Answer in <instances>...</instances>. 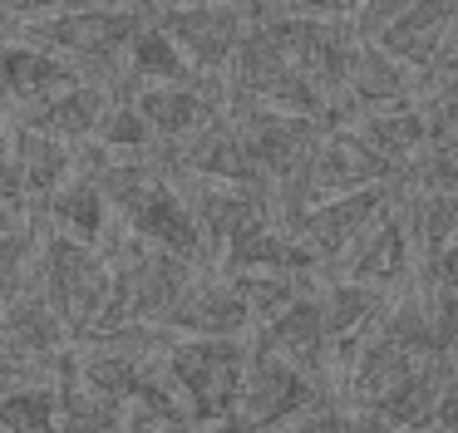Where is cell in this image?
<instances>
[{
	"label": "cell",
	"mask_w": 458,
	"mask_h": 433,
	"mask_svg": "<svg viewBox=\"0 0 458 433\" xmlns=\"http://www.w3.org/2000/svg\"><path fill=\"white\" fill-rule=\"evenodd\" d=\"M35 291L55 305L74 344H89L109 310L114 256L104 246H84L74 236L50 232L40 246V266H35Z\"/></svg>",
	"instance_id": "1"
},
{
	"label": "cell",
	"mask_w": 458,
	"mask_h": 433,
	"mask_svg": "<svg viewBox=\"0 0 458 433\" xmlns=\"http://www.w3.org/2000/svg\"><path fill=\"white\" fill-rule=\"evenodd\" d=\"M251 369V340H173L168 374L188 399L202 433H217L242 399Z\"/></svg>",
	"instance_id": "2"
},
{
	"label": "cell",
	"mask_w": 458,
	"mask_h": 433,
	"mask_svg": "<svg viewBox=\"0 0 458 433\" xmlns=\"http://www.w3.org/2000/svg\"><path fill=\"white\" fill-rule=\"evenodd\" d=\"M326 403L330 399L316 379H306L286 360L251 344V369H247V384H242V399L217 433H276L286 423L306 419V413L326 409Z\"/></svg>",
	"instance_id": "3"
},
{
	"label": "cell",
	"mask_w": 458,
	"mask_h": 433,
	"mask_svg": "<svg viewBox=\"0 0 458 433\" xmlns=\"http://www.w3.org/2000/svg\"><path fill=\"white\" fill-rule=\"evenodd\" d=\"M227 114L237 118L242 143H247L251 163L261 167V177H267L271 187H281L286 177H296L330 133L320 118L276 114V108H261V104H227Z\"/></svg>",
	"instance_id": "4"
},
{
	"label": "cell",
	"mask_w": 458,
	"mask_h": 433,
	"mask_svg": "<svg viewBox=\"0 0 458 433\" xmlns=\"http://www.w3.org/2000/svg\"><path fill=\"white\" fill-rule=\"evenodd\" d=\"M158 25L198 74L227 79L242 39L251 35V5H158Z\"/></svg>",
	"instance_id": "5"
},
{
	"label": "cell",
	"mask_w": 458,
	"mask_h": 433,
	"mask_svg": "<svg viewBox=\"0 0 458 433\" xmlns=\"http://www.w3.org/2000/svg\"><path fill=\"white\" fill-rule=\"evenodd\" d=\"M399 187H404V183H394V187H365V192H350V197H330V202H320L291 236H301V246L316 256L320 276H326V266H340L369 232H375V222L389 212V207H394Z\"/></svg>",
	"instance_id": "6"
},
{
	"label": "cell",
	"mask_w": 458,
	"mask_h": 433,
	"mask_svg": "<svg viewBox=\"0 0 458 433\" xmlns=\"http://www.w3.org/2000/svg\"><path fill=\"white\" fill-rule=\"evenodd\" d=\"M414 266H419V251H414L409 216H404V187H399L394 207L375 222V232L340 261L335 281H355V285H369V291H379V295H399L419 281Z\"/></svg>",
	"instance_id": "7"
},
{
	"label": "cell",
	"mask_w": 458,
	"mask_h": 433,
	"mask_svg": "<svg viewBox=\"0 0 458 433\" xmlns=\"http://www.w3.org/2000/svg\"><path fill=\"white\" fill-rule=\"evenodd\" d=\"M316 281H310V291L301 295L286 315H276L271 325H261L251 344L267 350V354H276V360H286L291 369H301L306 379H316L320 389H330V379H335V350H330V335H326V315H320Z\"/></svg>",
	"instance_id": "8"
},
{
	"label": "cell",
	"mask_w": 458,
	"mask_h": 433,
	"mask_svg": "<svg viewBox=\"0 0 458 433\" xmlns=\"http://www.w3.org/2000/svg\"><path fill=\"white\" fill-rule=\"evenodd\" d=\"M163 330H173L178 340H247V335H257V320H251V310L242 305L237 285L227 276L202 271Z\"/></svg>",
	"instance_id": "9"
},
{
	"label": "cell",
	"mask_w": 458,
	"mask_h": 433,
	"mask_svg": "<svg viewBox=\"0 0 458 433\" xmlns=\"http://www.w3.org/2000/svg\"><path fill=\"white\" fill-rule=\"evenodd\" d=\"M0 79L11 104H21L25 114L55 104L60 94H70L74 84H84V74L70 59L50 55V49L30 45V39H0Z\"/></svg>",
	"instance_id": "10"
},
{
	"label": "cell",
	"mask_w": 458,
	"mask_h": 433,
	"mask_svg": "<svg viewBox=\"0 0 458 433\" xmlns=\"http://www.w3.org/2000/svg\"><path fill=\"white\" fill-rule=\"evenodd\" d=\"M454 25H458L454 0H404L399 15H394V25L379 35V49L394 55L399 64L419 79L428 64H434V55L444 49V39H448Z\"/></svg>",
	"instance_id": "11"
},
{
	"label": "cell",
	"mask_w": 458,
	"mask_h": 433,
	"mask_svg": "<svg viewBox=\"0 0 458 433\" xmlns=\"http://www.w3.org/2000/svg\"><path fill=\"white\" fill-rule=\"evenodd\" d=\"M316 295H320V315H326V335H330L335 369H340V364L375 335L389 295L369 291V285H355V281H335V276H330V281H316Z\"/></svg>",
	"instance_id": "12"
},
{
	"label": "cell",
	"mask_w": 458,
	"mask_h": 433,
	"mask_svg": "<svg viewBox=\"0 0 458 433\" xmlns=\"http://www.w3.org/2000/svg\"><path fill=\"white\" fill-rule=\"evenodd\" d=\"M414 94H419V79L394 55H385L379 45L355 49V64H350V79H345V98L360 118L385 114V108H399V104H414Z\"/></svg>",
	"instance_id": "13"
},
{
	"label": "cell",
	"mask_w": 458,
	"mask_h": 433,
	"mask_svg": "<svg viewBox=\"0 0 458 433\" xmlns=\"http://www.w3.org/2000/svg\"><path fill=\"white\" fill-rule=\"evenodd\" d=\"M0 335H5L21 354H30L35 364H55V369H60V360L70 354V330H64V320L55 315V305L35 291V281L21 301L0 310Z\"/></svg>",
	"instance_id": "14"
},
{
	"label": "cell",
	"mask_w": 458,
	"mask_h": 433,
	"mask_svg": "<svg viewBox=\"0 0 458 433\" xmlns=\"http://www.w3.org/2000/svg\"><path fill=\"white\" fill-rule=\"evenodd\" d=\"M114 98H123L119 89L84 79V84H74L70 94H60L55 104L25 114V128L50 133V138H60V143L74 148V143H84V138H99V123H104V114L114 108Z\"/></svg>",
	"instance_id": "15"
},
{
	"label": "cell",
	"mask_w": 458,
	"mask_h": 433,
	"mask_svg": "<svg viewBox=\"0 0 458 433\" xmlns=\"http://www.w3.org/2000/svg\"><path fill=\"white\" fill-rule=\"evenodd\" d=\"M399 177H409V167L428 153V133H424V108L414 104H399V108H385V114H365L360 123H350Z\"/></svg>",
	"instance_id": "16"
},
{
	"label": "cell",
	"mask_w": 458,
	"mask_h": 433,
	"mask_svg": "<svg viewBox=\"0 0 458 433\" xmlns=\"http://www.w3.org/2000/svg\"><path fill=\"white\" fill-rule=\"evenodd\" d=\"M11 153H15V163H21V173H25V187H30L35 207H45L64 183L80 177L74 173V167H80V153H74L70 143H60V138H50V133H35V128H25V123L15 128Z\"/></svg>",
	"instance_id": "17"
},
{
	"label": "cell",
	"mask_w": 458,
	"mask_h": 433,
	"mask_svg": "<svg viewBox=\"0 0 458 433\" xmlns=\"http://www.w3.org/2000/svg\"><path fill=\"white\" fill-rule=\"evenodd\" d=\"M55 389H60V433H129V419L133 413L123 403L94 394L89 384L80 379L74 369V350L60 360L55 369Z\"/></svg>",
	"instance_id": "18"
},
{
	"label": "cell",
	"mask_w": 458,
	"mask_h": 433,
	"mask_svg": "<svg viewBox=\"0 0 458 433\" xmlns=\"http://www.w3.org/2000/svg\"><path fill=\"white\" fill-rule=\"evenodd\" d=\"M40 216L60 236H74V242H84V246H99L104 226H109V202H104L99 183H94L89 173H80L74 183H64L60 192L40 207Z\"/></svg>",
	"instance_id": "19"
},
{
	"label": "cell",
	"mask_w": 458,
	"mask_h": 433,
	"mask_svg": "<svg viewBox=\"0 0 458 433\" xmlns=\"http://www.w3.org/2000/svg\"><path fill=\"white\" fill-rule=\"evenodd\" d=\"M123 69H129L133 94H139V89H153V84H198V79H202L198 69L188 64V55L173 45V35L158 25V10H153V25L133 39L129 64H123Z\"/></svg>",
	"instance_id": "20"
},
{
	"label": "cell",
	"mask_w": 458,
	"mask_h": 433,
	"mask_svg": "<svg viewBox=\"0 0 458 433\" xmlns=\"http://www.w3.org/2000/svg\"><path fill=\"white\" fill-rule=\"evenodd\" d=\"M404 216L419 266L458 242V192H414V187H404Z\"/></svg>",
	"instance_id": "21"
},
{
	"label": "cell",
	"mask_w": 458,
	"mask_h": 433,
	"mask_svg": "<svg viewBox=\"0 0 458 433\" xmlns=\"http://www.w3.org/2000/svg\"><path fill=\"white\" fill-rule=\"evenodd\" d=\"M0 433H60V389H55V379L0 389Z\"/></svg>",
	"instance_id": "22"
},
{
	"label": "cell",
	"mask_w": 458,
	"mask_h": 433,
	"mask_svg": "<svg viewBox=\"0 0 458 433\" xmlns=\"http://www.w3.org/2000/svg\"><path fill=\"white\" fill-rule=\"evenodd\" d=\"M232 285H237V295H242V305L251 310V320H257V330L261 325H271L276 315H286L291 305L301 301V295L310 291V281L316 276H281V271H247V276H227Z\"/></svg>",
	"instance_id": "23"
},
{
	"label": "cell",
	"mask_w": 458,
	"mask_h": 433,
	"mask_svg": "<svg viewBox=\"0 0 458 433\" xmlns=\"http://www.w3.org/2000/svg\"><path fill=\"white\" fill-rule=\"evenodd\" d=\"M40 246L45 242H40V232H30V222L0 236V310L30 291V281H35L30 271L40 266Z\"/></svg>",
	"instance_id": "24"
},
{
	"label": "cell",
	"mask_w": 458,
	"mask_h": 433,
	"mask_svg": "<svg viewBox=\"0 0 458 433\" xmlns=\"http://www.w3.org/2000/svg\"><path fill=\"white\" fill-rule=\"evenodd\" d=\"M94 143H99L104 153H114V157H148L153 148H158V138H153L148 118L139 114L133 98H114V108L104 114L99 138H94Z\"/></svg>",
	"instance_id": "25"
},
{
	"label": "cell",
	"mask_w": 458,
	"mask_h": 433,
	"mask_svg": "<svg viewBox=\"0 0 458 433\" xmlns=\"http://www.w3.org/2000/svg\"><path fill=\"white\" fill-rule=\"evenodd\" d=\"M419 108H424L428 153L458 157V94H428V98H419Z\"/></svg>",
	"instance_id": "26"
},
{
	"label": "cell",
	"mask_w": 458,
	"mask_h": 433,
	"mask_svg": "<svg viewBox=\"0 0 458 433\" xmlns=\"http://www.w3.org/2000/svg\"><path fill=\"white\" fill-rule=\"evenodd\" d=\"M0 207H5V212H15L21 222L35 212L30 187H25V173H21V163H15V153H0Z\"/></svg>",
	"instance_id": "27"
},
{
	"label": "cell",
	"mask_w": 458,
	"mask_h": 433,
	"mask_svg": "<svg viewBox=\"0 0 458 433\" xmlns=\"http://www.w3.org/2000/svg\"><path fill=\"white\" fill-rule=\"evenodd\" d=\"M40 369L30 354H21L5 335H0V389H15V384H40Z\"/></svg>",
	"instance_id": "28"
},
{
	"label": "cell",
	"mask_w": 458,
	"mask_h": 433,
	"mask_svg": "<svg viewBox=\"0 0 458 433\" xmlns=\"http://www.w3.org/2000/svg\"><path fill=\"white\" fill-rule=\"evenodd\" d=\"M340 433H399L385 413H369V409H345L340 403Z\"/></svg>",
	"instance_id": "29"
},
{
	"label": "cell",
	"mask_w": 458,
	"mask_h": 433,
	"mask_svg": "<svg viewBox=\"0 0 458 433\" xmlns=\"http://www.w3.org/2000/svg\"><path fill=\"white\" fill-rule=\"evenodd\" d=\"M276 433H340V403H326V409L306 413V419L286 423V429H276Z\"/></svg>",
	"instance_id": "30"
},
{
	"label": "cell",
	"mask_w": 458,
	"mask_h": 433,
	"mask_svg": "<svg viewBox=\"0 0 458 433\" xmlns=\"http://www.w3.org/2000/svg\"><path fill=\"white\" fill-rule=\"evenodd\" d=\"M434 429H448V433H458V369H454V379H448L444 399H438V413H434Z\"/></svg>",
	"instance_id": "31"
},
{
	"label": "cell",
	"mask_w": 458,
	"mask_h": 433,
	"mask_svg": "<svg viewBox=\"0 0 458 433\" xmlns=\"http://www.w3.org/2000/svg\"><path fill=\"white\" fill-rule=\"evenodd\" d=\"M15 226H25V222H21L15 212H5V207H0V236H5V232H15Z\"/></svg>",
	"instance_id": "32"
},
{
	"label": "cell",
	"mask_w": 458,
	"mask_h": 433,
	"mask_svg": "<svg viewBox=\"0 0 458 433\" xmlns=\"http://www.w3.org/2000/svg\"><path fill=\"white\" fill-rule=\"evenodd\" d=\"M11 114V94H5V79H0V118Z\"/></svg>",
	"instance_id": "33"
},
{
	"label": "cell",
	"mask_w": 458,
	"mask_h": 433,
	"mask_svg": "<svg viewBox=\"0 0 458 433\" xmlns=\"http://www.w3.org/2000/svg\"><path fill=\"white\" fill-rule=\"evenodd\" d=\"M0 153H11V143H5V118H0Z\"/></svg>",
	"instance_id": "34"
},
{
	"label": "cell",
	"mask_w": 458,
	"mask_h": 433,
	"mask_svg": "<svg viewBox=\"0 0 458 433\" xmlns=\"http://www.w3.org/2000/svg\"><path fill=\"white\" fill-rule=\"evenodd\" d=\"M424 433H448V429H424Z\"/></svg>",
	"instance_id": "35"
},
{
	"label": "cell",
	"mask_w": 458,
	"mask_h": 433,
	"mask_svg": "<svg viewBox=\"0 0 458 433\" xmlns=\"http://www.w3.org/2000/svg\"><path fill=\"white\" fill-rule=\"evenodd\" d=\"M454 369H458V354H454Z\"/></svg>",
	"instance_id": "36"
},
{
	"label": "cell",
	"mask_w": 458,
	"mask_h": 433,
	"mask_svg": "<svg viewBox=\"0 0 458 433\" xmlns=\"http://www.w3.org/2000/svg\"><path fill=\"white\" fill-rule=\"evenodd\" d=\"M454 94H458V89H454Z\"/></svg>",
	"instance_id": "37"
}]
</instances>
